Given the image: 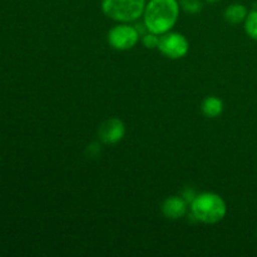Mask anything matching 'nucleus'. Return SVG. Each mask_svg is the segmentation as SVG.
Masks as SVG:
<instances>
[{
  "mask_svg": "<svg viewBox=\"0 0 257 257\" xmlns=\"http://www.w3.org/2000/svg\"><path fill=\"white\" fill-rule=\"evenodd\" d=\"M180 15V3L177 0H150L143 12V24L146 29L162 35L171 32Z\"/></svg>",
  "mask_w": 257,
  "mask_h": 257,
  "instance_id": "f257e3e1",
  "label": "nucleus"
},
{
  "mask_svg": "<svg viewBox=\"0 0 257 257\" xmlns=\"http://www.w3.org/2000/svg\"><path fill=\"white\" fill-rule=\"evenodd\" d=\"M191 212L197 221L213 225L225 218L227 206L220 195L213 192H203L196 196L191 202Z\"/></svg>",
  "mask_w": 257,
  "mask_h": 257,
  "instance_id": "f03ea898",
  "label": "nucleus"
},
{
  "mask_svg": "<svg viewBox=\"0 0 257 257\" xmlns=\"http://www.w3.org/2000/svg\"><path fill=\"white\" fill-rule=\"evenodd\" d=\"M146 0H102V12L109 19L119 23H131L142 17Z\"/></svg>",
  "mask_w": 257,
  "mask_h": 257,
  "instance_id": "7ed1b4c3",
  "label": "nucleus"
},
{
  "mask_svg": "<svg viewBox=\"0 0 257 257\" xmlns=\"http://www.w3.org/2000/svg\"><path fill=\"white\" fill-rule=\"evenodd\" d=\"M158 50L170 59H181L190 50V43L187 38L181 33L167 32L160 37Z\"/></svg>",
  "mask_w": 257,
  "mask_h": 257,
  "instance_id": "20e7f679",
  "label": "nucleus"
},
{
  "mask_svg": "<svg viewBox=\"0 0 257 257\" xmlns=\"http://www.w3.org/2000/svg\"><path fill=\"white\" fill-rule=\"evenodd\" d=\"M140 40V32L137 28L122 23L114 25L108 33V43L115 50H130Z\"/></svg>",
  "mask_w": 257,
  "mask_h": 257,
  "instance_id": "39448f33",
  "label": "nucleus"
},
{
  "mask_svg": "<svg viewBox=\"0 0 257 257\" xmlns=\"http://www.w3.org/2000/svg\"><path fill=\"white\" fill-rule=\"evenodd\" d=\"M125 135V125L119 118H110L104 120L98 128V137L105 145H115L123 140Z\"/></svg>",
  "mask_w": 257,
  "mask_h": 257,
  "instance_id": "423d86ee",
  "label": "nucleus"
},
{
  "mask_svg": "<svg viewBox=\"0 0 257 257\" xmlns=\"http://www.w3.org/2000/svg\"><path fill=\"white\" fill-rule=\"evenodd\" d=\"M187 212V201L180 196L167 197L162 203V213L168 220H180Z\"/></svg>",
  "mask_w": 257,
  "mask_h": 257,
  "instance_id": "0eeeda50",
  "label": "nucleus"
},
{
  "mask_svg": "<svg viewBox=\"0 0 257 257\" xmlns=\"http://www.w3.org/2000/svg\"><path fill=\"white\" fill-rule=\"evenodd\" d=\"M248 10L245 5L240 4V3H235V4H231L230 7L226 8L225 13H223V17H225L226 22L236 25L245 22Z\"/></svg>",
  "mask_w": 257,
  "mask_h": 257,
  "instance_id": "6e6552de",
  "label": "nucleus"
},
{
  "mask_svg": "<svg viewBox=\"0 0 257 257\" xmlns=\"http://www.w3.org/2000/svg\"><path fill=\"white\" fill-rule=\"evenodd\" d=\"M201 109L202 113L208 118H216L223 112V102L218 97L215 95H210L203 99L202 104H201Z\"/></svg>",
  "mask_w": 257,
  "mask_h": 257,
  "instance_id": "1a4fd4ad",
  "label": "nucleus"
},
{
  "mask_svg": "<svg viewBox=\"0 0 257 257\" xmlns=\"http://www.w3.org/2000/svg\"><path fill=\"white\" fill-rule=\"evenodd\" d=\"M245 32L251 39L257 40V10H252L245 19Z\"/></svg>",
  "mask_w": 257,
  "mask_h": 257,
  "instance_id": "9d476101",
  "label": "nucleus"
},
{
  "mask_svg": "<svg viewBox=\"0 0 257 257\" xmlns=\"http://www.w3.org/2000/svg\"><path fill=\"white\" fill-rule=\"evenodd\" d=\"M181 8L188 14H197L202 10V2L201 0H181Z\"/></svg>",
  "mask_w": 257,
  "mask_h": 257,
  "instance_id": "9b49d317",
  "label": "nucleus"
},
{
  "mask_svg": "<svg viewBox=\"0 0 257 257\" xmlns=\"http://www.w3.org/2000/svg\"><path fill=\"white\" fill-rule=\"evenodd\" d=\"M160 37L161 35L148 32L147 34L143 35L142 38L143 47L147 48V49H156V48H158V44H160Z\"/></svg>",
  "mask_w": 257,
  "mask_h": 257,
  "instance_id": "f8f14e48",
  "label": "nucleus"
},
{
  "mask_svg": "<svg viewBox=\"0 0 257 257\" xmlns=\"http://www.w3.org/2000/svg\"><path fill=\"white\" fill-rule=\"evenodd\" d=\"M196 196H197V195H196V193H195V191L190 190V188H187V190H186L185 192H183L182 197L185 198V200L187 201V203H188V202H192L193 198H195Z\"/></svg>",
  "mask_w": 257,
  "mask_h": 257,
  "instance_id": "ddd939ff",
  "label": "nucleus"
},
{
  "mask_svg": "<svg viewBox=\"0 0 257 257\" xmlns=\"http://www.w3.org/2000/svg\"><path fill=\"white\" fill-rule=\"evenodd\" d=\"M206 2L211 3V4H213V3H217V2H220V0H206Z\"/></svg>",
  "mask_w": 257,
  "mask_h": 257,
  "instance_id": "4468645a",
  "label": "nucleus"
}]
</instances>
